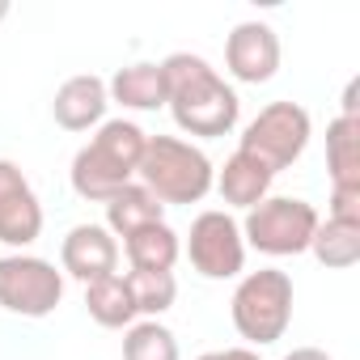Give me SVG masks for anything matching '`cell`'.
Masks as SVG:
<instances>
[{"label":"cell","mask_w":360,"mask_h":360,"mask_svg":"<svg viewBox=\"0 0 360 360\" xmlns=\"http://www.w3.org/2000/svg\"><path fill=\"white\" fill-rule=\"evenodd\" d=\"M161 72H165V106H169L174 123L187 136L212 140V136L233 131V123L242 115V102L217 77V68L204 56L178 51V56H169L161 64Z\"/></svg>","instance_id":"obj_1"},{"label":"cell","mask_w":360,"mask_h":360,"mask_svg":"<svg viewBox=\"0 0 360 360\" xmlns=\"http://www.w3.org/2000/svg\"><path fill=\"white\" fill-rule=\"evenodd\" d=\"M144 131L127 119H110L98 127V136L72 157V191L81 200L106 204L115 191H123L131 183V174L140 165L144 153Z\"/></svg>","instance_id":"obj_2"},{"label":"cell","mask_w":360,"mask_h":360,"mask_svg":"<svg viewBox=\"0 0 360 360\" xmlns=\"http://www.w3.org/2000/svg\"><path fill=\"white\" fill-rule=\"evenodd\" d=\"M136 174L144 178V191L161 208L165 204H200L217 183V169L204 157V148L178 140V136H148Z\"/></svg>","instance_id":"obj_3"},{"label":"cell","mask_w":360,"mask_h":360,"mask_svg":"<svg viewBox=\"0 0 360 360\" xmlns=\"http://www.w3.org/2000/svg\"><path fill=\"white\" fill-rule=\"evenodd\" d=\"M229 314H233L238 335L250 339V343L284 339V330L292 322V280H288V271H280V267L250 271L238 284V292L229 301Z\"/></svg>","instance_id":"obj_4"},{"label":"cell","mask_w":360,"mask_h":360,"mask_svg":"<svg viewBox=\"0 0 360 360\" xmlns=\"http://www.w3.org/2000/svg\"><path fill=\"white\" fill-rule=\"evenodd\" d=\"M305 144H309V110L297 102H271L246 123L238 148L259 157L271 174H280L305 153Z\"/></svg>","instance_id":"obj_5"},{"label":"cell","mask_w":360,"mask_h":360,"mask_svg":"<svg viewBox=\"0 0 360 360\" xmlns=\"http://www.w3.org/2000/svg\"><path fill=\"white\" fill-rule=\"evenodd\" d=\"M314 229H318V212L314 204L305 200H288V195H276V200H263L246 212V225H242V238L263 250V255H301L309 250L314 242Z\"/></svg>","instance_id":"obj_6"},{"label":"cell","mask_w":360,"mask_h":360,"mask_svg":"<svg viewBox=\"0 0 360 360\" xmlns=\"http://www.w3.org/2000/svg\"><path fill=\"white\" fill-rule=\"evenodd\" d=\"M64 297V276L34 255L0 259V305L22 318H47Z\"/></svg>","instance_id":"obj_7"},{"label":"cell","mask_w":360,"mask_h":360,"mask_svg":"<svg viewBox=\"0 0 360 360\" xmlns=\"http://www.w3.org/2000/svg\"><path fill=\"white\" fill-rule=\"evenodd\" d=\"M187 259L208 280H233L246 263V238L242 225L229 212H200L187 233Z\"/></svg>","instance_id":"obj_8"},{"label":"cell","mask_w":360,"mask_h":360,"mask_svg":"<svg viewBox=\"0 0 360 360\" xmlns=\"http://www.w3.org/2000/svg\"><path fill=\"white\" fill-rule=\"evenodd\" d=\"M39 233H43V208L34 187L13 161H0V242L30 246Z\"/></svg>","instance_id":"obj_9"},{"label":"cell","mask_w":360,"mask_h":360,"mask_svg":"<svg viewBox=\"0 0 360 360\" xmlns=\"http://www.w3.org/2000/svg\"><path fill=\"white\" fill-rule=\"evenodd\" d=\"M225 68L242 85H263L280 68V39L267 22H242L225 39Z\"/></svg>","instance_id":"obj_10"},{"label":"cell","mask_w":360,"mask_h":360,"mask_svg":"<svg viewBox=\"0 0 360 360\" xmlns=\"http://www.w3.org/2000/svg\"><path fill=\"white\" fill-rule=\"evenodd\" d=\"M60 263L81 284H94L102 276H115L119 242H115V233L106 225H77V229H68V238L60 246Z\"/></svg>","instance_id":"obj_11"},{"label":"cell","mask_w":360,"mask_h":360,"mask_svg":"<svg viewBox=\"0 0 360 360\" xmlns=\"http://www.w3.org/2000/svg\"><path fill=\"white\" fill-rule=\"evenodd\" d=\"M110 106V94H106V81L94 77V72H81V77H68L60 89H56V102H51V115L60 127L68 131H89L102 123Z\"/></svg>","instance_id":"obj_12"},{"label":"cell","mask_w":360,"mask_h":360,"mask_svg":"<svg viewBox=\"0 0 360 360\" xmlns=\"http://www.w3.org/2000/svg\"><path fill=\"white\" fill-rule=\"evenodd\" d=\"M271 183H276V174L259 161V157H250V153H233L229 161H225V169L217 174V191H221V200L225 204H233V208H255V204H263L267 200V191H271Z\"/></svg>","instance_id":"obj_13"},{"label":"cell","mask_w":360,"mask_h":360,"mask_svg":"<svg viewBox=\"0 0 360 360\" xmlns=\"http://www.w3.org/2000/svg\"><path fill=\"white\" fill-rule=\"evenodd\" d=\"M330 187H360V115H339L326 127Z\"/></svg>","instance_id":"obj_14"},{"label":"cell","mask_w":360,"mask_h":360,"mask_svg":"<svg viewBox=\"0 0 360 360\" xmlns=\"http://www.w3.org/2000/svg\"><path fill=\"white\" fill-rule=\"evenodd\" d=\"M106 94L131 110H157L165 106V72L161 64H127L110 77Z\"/></svg>","instance_id":"obj_15"},{"label":"cell","mask_w":360,"mask_h":360,"mask_svg":"<svg viewBox=\"0 0 360 360\" xmlns=\"http://www.w3.org/2000/svg\"><path fill=\"white\" fill-rule=\"evenodd\" d=\"M123 246H127V259L136 271H169L178 263V255H183V242H178V233L165 221L136 229L131 238H123Z\"/></svg>","instance_id":"obj_16"},{"label":"cell","mask_w":360,"mask_h":360,"mask_svg":"<svg viewBox=\"0 0 360 360\" xmlns=\"http://www.w3.org/2000/svg\"><path fill=\"white\" fill-rule=\"evenodd\" d=\"M161 212H165V208H161L144 187L127 183L123 191H115V195L106 200V229H110V233H119V238H131L136 229L157 225V221H161Z\"/></svg>","instance_id":"obj_17"},{"label":"cell","mask_w":360,"mask_h":360,"mask_svg":"<svg viewBox=\"0 0 360 360\" xmlns=\"http://www.w3.org/2000/svg\"><path fill=\"white\" fill-rule=\"evenodd\" d=\"M309 250L318 255L322 267H335V271L356 267L360 263V221H335V217L318 221Z\"/></svg>","instance_id":"obj_18"},{"label":"cell","mask_w":360,"mask_h":360,"mask_svg":"<svg viewBox=\"0 0 360 360\" xmlns=\"http://www.w3.org/2000/svg\"><path fill=\"white\" fill-rule=\"evenodd\" d=\"M85 309L98 326H110V330L136 322V305H131V292H127L123 276H102V280L85 284Z\"/></svg>","instance_id":"obj_19"},{"label":"cell","mask_w":360,"mask_h":360,"mask_svg":"<svg viewBox=\"0 0 360 360\" xmlns=\"http://www.w3.org/2000/svg\"><path fill=\"white\" fill-rule=\"evenodd\" d=\"M123 280H127V292H131L136 314H144V318L165 314V309L174 305V297H178L174 271H136V267H131V276H123Z\"/></svg>","instance_id":"obj_20"},{"label":"cell","mask_w":360,"mask_h":360,"mask_svg":"<svg viewBox=\"0 0 360 360\" xmlns=\"http://www.w3.org/2000/svg\"><path fill=\"white\" fill-rule=\"evenodd\" d=\"M123 360H178V339L157 318L131 322L123 335Z\"/></svg>","instance_id":"obj_21"},{"label":"cell","mask_w":360,"mask_h":360,"mask_svg":"<svg viewBox=\"0 0 360 360\" xmlns=\"http://www.w3.org/2000/svg\"><path fill=\"white\" fill-rule=\"evenodd\" d=\"M330 217L360 221V187H330Z\"/></svg>","instance_id":"obj_22"},{"label":"cell","mask_w":360,"mask_h":360,"mask_svg":"<svg viewBox=\"0 0 360 360\" xmlns=\"http://www.w3.org/2000/svg\"><path fill=\"white\" fill-rule=\"evenodd\" d=\"M200 360H259V352H250V347H221V352H204Z\"/></svg>","instance_id":"obj_23"},{"label":"cell","mask_w":360,"mask_h":360,"mask_svg":"<svg viewBox=\"0 0 360 360\" xmlns=\"http://www.w3.org/2000/svg\"><path fill=\"white\" fill-rule=\"evenodd\" d=\"M284 360H330V356H326L322 347H292Z\"/></svg>","instance_id":"obj_24"},{"label":"cell","mask_w":360,"mask_h":360,"mask_svg":"<svg viewBox=\"0 0 360 360\" xmlns=\"http://www.w3.org/2000/svg\"><path fill=\"white\" fill-rule=\"evenodd\" d=\"M5 13H9V5H5V0H0V18H5Z\"/></svg>","instance_id":"obj_25"}]
</instances>
